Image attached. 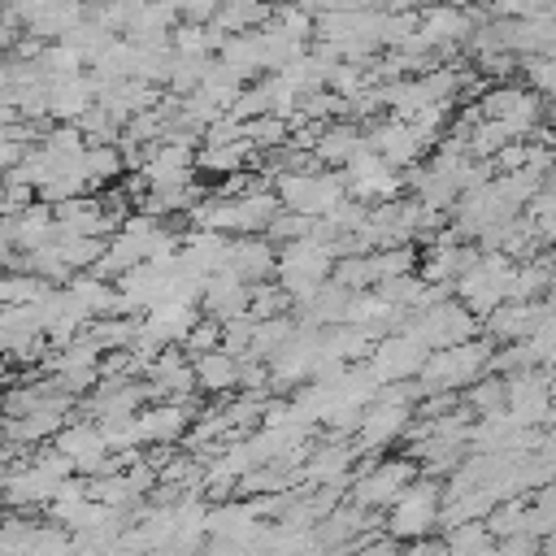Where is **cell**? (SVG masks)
Instances as JSON below:
<instances>
[{"label":"cell","mask_w":556,"mask_h":556,"mask_svg":"<svg viewBox=\"0 0 556 556\" xmlns=\"http://www.w3.org/2000/svg\"><path fill=\"white\" fill-rule=\"evenodd\" d=\"M91 104H96V87H91L87 74L48 83V117H52L56 126H74Z\"/></svg>","instance_id":"obj_2"},{"label":"cell","mask_w":556,"mask_h":556,"mask_svg":"<svg viewBox=\"0 0 556 556\" xmlns=\"http://www.w3.org/2000/svg\"><path fill=\"white\" fill-rule=\"evenodd\" d=\"M439 521V486L434 482H413L387 517V534L391 539H421L430 526Z\"/></svg>","instance_id":"obj_1"},{"label":"cell","mask_w":556,"mask_h":556,"mask_svg":"<svg viewBox=\"0 0 556 556\" xmlns=\"http://www.w3.org/2000/svg\"><path fill=\"white\" fill-rule=\"evenodd\" d=\"M187 426V404L178 400H165V404H152V408H139L135 413V443H174Z\"/></svg>","instance_id":"obj_3"},{"label":"cell","mask_w":556,"mask_h":556,"mask_svg":"<svg viewBox=\"0 0 556 556\" xmlns=\"http://www.w3.org/2000/svg\"><path fill=\"white\" fill-rule=\"evenodd\" d=\"M348 556H395V539H374L365 547H348Z\"/></svg>","instance_id":"obj_8"},{"label":"cell","mask_w":556,"mask_h":556,"mask_svg":"<svg viewBox=\"0 0 556 556\" xmlns=\"http://www.w3.org/2000/svg\"><path fill=\"white\" fill-rule=\"evenodd\" d=\"M0 374H4V352H0Z\"/></svg>","instance_id":"obj_9"},{"label":"cell","mask_w":556,"mask_h":556,"mask_svg":"<svg viewBox=\"0 0 556 556\" xmlns=\"http://www.w3.org/2000/svg\"><path fill=\"white\" fill-rule=\"evenodd\" d=\"M122 169H126V156L117 152V143H91V148L83 152V174H87L91 187H100V182H104V187L117 182Z\"/></svg>","instance_id":"obj_7"},{"label":"cell","mask_w":556,"mask_h":556,"mask_svg":"<svg viewBox=\"0 0 556 556\" xmlns=\"http://www.w3.org/2000/svg\"><path fill=\"white\" fill-rule=\"evenodd\" d=\"M191 374H195V387H200V391H230V387L239 382V361L217 348V352L195 356V361H191Z\"/></svg>","instance_id":"obj_6"},{"label":"cell","mask_w":556,"mask_h":556,"mask_svg":"<svg viewBox=\"0 0 556 556\" xmlns=\"http://www.w3.org/2000/svg\"><path fill=\"white\" fill-rule=\"evenodd\" d=\"M313 148H317V161L348 169V165H352V161L365 152V139H361V130H356V126L334 122V126H326V130H321V139H317Z\"/></svg>","instance_id":"obj_5"},{"label":"cell","mask_w":556,"mask_h":556,"mask_svg":"<svg viewBox=\"0 0 556 556\" xmlns=\"http://www.w3.org/2000/svg\"><path fill=\"white\" fill-rule=\"evenodd\" d=\"M413 486V469L404 460H387L378 465L374 473L361 478V491H356V504L361 508H378V504H395L404 491Z\"/></svg>","instance_id":"obj_4"}]
</instances>
